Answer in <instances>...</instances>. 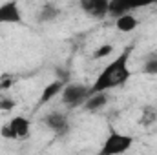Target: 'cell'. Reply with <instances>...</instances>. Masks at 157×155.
Masks as SVG:
<instances>
[{
    "label": "cell",
    "mask_w": 157,
    "mask_h": 155,
    "mask_svg": "<svg viewBox=\"0 0 157 155\" xmlns=\"http://www.w3.org/2000/svg\"><path fill=\"white\" fill-rule=\"evenodd\" d=\"M130 53H132V47L124 49L117 59H113V60L102 70V73L97 77V80L93 82V86L90 88V95H95V93H108V89H112V88H115V86H122V84L130 78V68H128Z\"/></svg>",
    "instance_id": "cell-1"
},
{
    "label": "cell",
    "mask_w": 157,
    "mask_h": 155,
    "mask_svg": "<svg viewBox=\"0 0 157 155\" xmlns=\"http://www.w3.org/2000/svg\"><path fill=\"white\" fill-rule=\"evenodd\" d=\"M132 146H133V137L112 130L108 133L106 141L102 142V148H101L99 155H122L126 153Z\"/></svg>",
    "instance_id": "cell-2"
},
{
    "label": "cell",
    "mask_w": 157,
    "mask_h": 155,
    "mask_svg": "<svg viewBox=\"0 0 157 155\" xmlns=\"http://www.w3.org/2000/svg\"><path fill=\"white\" fill-rule=\"evenodd\" d=\"M62 102L66 108L73 110V108H78V106H84V102L88 100L90 97V88L84 86V84H66L64 89H62Z\"/></svg>",
    "instance_id": "cell-3"
},
{
    "label": "cell",
    "mask_w": 157,
    "mask_h": 155,
    "mask_svg": "<svg viewBox=\"0 0 157 155\" xmlns=\"http://www.w3.org/2000/svg\"><path fill=\"white\" fill-rule=\"evenodd\" d=\"M0 24H22V11L17 2H6L0 6Z\"/></svg>",
    "instance_id": "cell-4"
},
{
    "label": "cell",
    "mask_w": 157,
    "mask_h": 155,
    "mask_svg": "<svg viewBox=\"0 0 157 155\" xmlns=\"http://www.w3.org/2000/svg\"><path fill=\"white\" fill-rule=\"evenodd\" d=\"M80 9L93 18H104L108 15V0H80Z\"/></svg>",
    "instance_id": "cell-5"
},
{
    "label": "cell",
    "mask_w": 157,
    "mask_h": 155,
    "mask_svg": "<svg viewBox=\"0 0 157 155\" xmlns=\"http://www.w3.org/2000/svg\"><path fill=\"white\" fill-rule=\"evenodd\" d=\"M44 124L53 130L55 133H66L70 130V122H68V117L64 113H59V112H53L49 115L44 117Z\"/></svg>",
    "instance_id": "cell-6"
},
{
    "label": "cell",
    "mask_w": 157,
    "mask_h": 155,
    "mask_svg": "<svg viewBox=\"0 0 157 155\" xmlns=\"http://www.w3.org/2000/svg\"><path fill=\"white\" fill-rule=\"evenodd\" d=\"M64 82H60V80H53V82H49L44 89H42V93H40V99H39V106H44V104H48L53 97H57L59 93H62V89H64Z\"/></svg>",
    "instance_id": "cell-7"
},
{
    "label": "cell",
    "mask_w": 157,
    "mask_h": 155,
    "mask_svg": "<svg viewBox=\"0 0 157 155\" xmlns=\"http://www.w3.org/2000/svg\"><path fill=\"white\" fill-rule=\"evenodd\" d=\"M9 126H11V130H13L17 139H26L29 135V120L26 117H20V115L13 117L9 120Z\"/></svg>",
    "instance_id": "cell-8"
},
{
    "label": "cell",
    "mask_w": 157,
    "mask_h": 155,
    "mask_svg": "<svg viewBox=\"0 0 157 155\" xmlns=\"http://www.w3.org/2000/svg\"><path fill=\"white\" fill-rule=\"evenodd\" d=\"M133 7H137V4H130V2H122V0H110L108 2V15L119 18L122 15H128Z\"/></svg>",
    "instance_id": "cell-9"
},
{
    "label": "cell",
    "mask_w": 157,
    "mask_h": 155,
    "mask_svg": "<svg viewBox=\"0 0 157 155\" xmlns=\"http://www.w3.org/2000/svg\"><path fill=\"white\" fill-rule=\"evenodd\" d=\"M108 104V93H95V95H90L88 100L84 102V110L86 112H99L101 108H104Z\"/></svg>",
    "instance_id": "cell-10"
},
{
    "label": "cell",
    "mask_w": 157,
    "mask_h": 155,
    "mask_svg": "<svg viewBox=\"0 0 157 155\" xmlns=\"http://www.w3.org/2000/svg\"><path fill=\"white\" fill-rule=\"evenodd\" d=\"M137 26H139V20H137L132 13L122 15V17L115 18V28H117L121 33H132Z\"/></svg>",
    "instance_id": "cell-11"
},
{
    "label": "cell",
    "mask_w": 157,
    "mask_h": 155,
    "mask_svg": "<svg viewBox=\"0 0 157 155\" xmlns=\"http://www.w3.org/2000/svg\"><path fill=\"white\" fill-rule=\"evenodd\" d=\"M60 15V9L57 7V4L53 2H48L40 7L39 11V22H53L57 17Z\"/></svg>",
    "instance_id": "cell-12"
},
{
    "label": "cell",
    "mask_w": 157,
    "mask_h": 155,
    "mask_svg": "<svg viewBox=\"0 0 157 155\" xmlns=\"http://www.w3.org/2000/svg\"><path fill=\"white\" fill-rule=\"evenodd\" d=\"M143 71L146 75H157V57H148L143 64Z\"/></svg>",
    "instance_id": "cell-13"
},
{
    "label": "cell",
    "mask_w": 157,
    "mask_h": 155,
    "mask_svg": "<svg viewBox=\"0 0 157 155\" xmlns=\"http://www.w3.org/2000/svg\"><path fill=\"white\" fill-rule=\"evenodd\" d=\"M112 51H113V46L112 44H102L97 51H95V59H106V57H110L112 55Z\"/></svg>",
    "instance_id": "cell-14"
},
{
    "label": "cell",
    "mask_w": 157,
    "mask_h": 155,
    "mask_svg": "<svg viewBox=\"0 0 157 155\" xmlns=\"http://www.w3.org/2000/svg\"><path fill=\"white\" fill-rule=\"evenodd\" d=\"M15 106H17V102H15L13 99H9V97L0 99V110H2V112H11Z\"/></svg>",
    "instance_id": "cell-15"
},
{
    "label": "cell",
    "mask_w": 157,
    "mask_h": 155,
    "mask_svg": "<svg viewBox=\"0 0 157 155\" xmlns=\"http://www.w3.org/2000/svg\"><path fill=\"white\" fill-rule=\"evenodd\" d=\"M55 71H57V80H60V82H64V84H70V73H68V70L57 68Z\"/></svg>",
    "instance_id": "cell-16"
},
{
    "label": "cell",
    "mask_w": 157,
    "mask_h": 155,
    "mask_svg": "<svg viewBox=\"0 0 157 155\" xmlns=\"http://www.w3.org/2000/svg\"><path fill=\"white\" fill-rule=\"evenodd\" d=\"M0 135H2V137H6V139H17L9 124H4V126L0 128Z\"/></svg>",
    "instance_id": "cell-17"
},
{
    "label": "cell",
    "mask_w": 157,
    "mask_h": 155,
    "mask_svg": "<svg viewBox=\"0 0 157 155\" xmlns=\"http://www.w3.org/2000/svg\"><path fill=\"white\" fill-rule=\"evenodd\" d=\"M2 91H4V89H2V84H0V93H2Z\"/></svg>",
    "instance_id": "cell-18"
}]
</instances>
